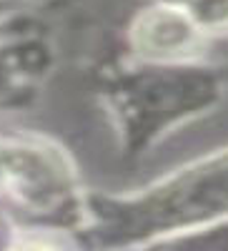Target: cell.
<instances>
[{
	"instance_id": "1",
	"label": "cell",
	"mask_w": 228,
	"mask_h": 251,
	"mask_svg": "<svg viewBox=\"0 0 228 251\" xmlns=\"http://www.w3.org/2000/svg\"><path fill=\"white\" fill-rule=\"evenodd\" d=\"M196 25L176 8H153L140 15L136 25V40L146 53L176 55L193 48Z\"/></svg>"
},
{
	"instance_id": "2",
	"label": "cell",
	"mask_w": 228,
	"mask_h": 251,
	"mask_svg": "<svg viewBox=\"0 0 228 251\" xmlns=\"http://www.w3.org/2000/svg\"><path fill=\"white\" fill-rule=\"evenodd\" d=\"M171 8L181 10L196 28H226L228 25V0H168Z\"/></svg>"
},
{
	"instance_id": "3",
	"label": "cell",
	"mask_w": 228,
	"mask_h": 251,
	"mask_svg": "<svg viewBox=\"0 0 228 251\" xmlns=\"http://www.w3.org/2000/svg\"><path fill=\"white\" fill-rule=\"evenodd\" d=\"M18 251H50V249H43V246H25V249H18Z\"/></svg>"
}]
</instances>
